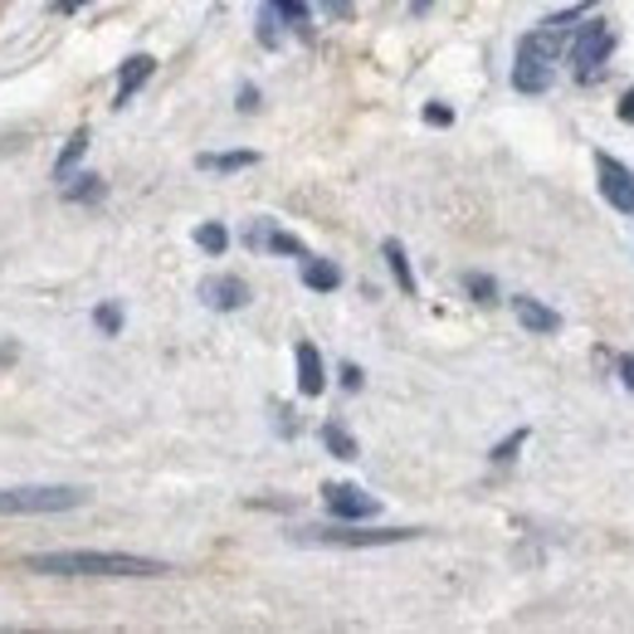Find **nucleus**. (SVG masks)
<instances>
[{
	"instance_id": "f257e3e1",
	"label": "nucleus",
	"mask_w": 634,
	"mask_h": 634,
	"mask_svg": "<svg viewBox=\"0 0 634 634\" xmlns=\"http://www.w3.org/2000/svg\"><path fill=\"white\" fill-rule=\"evenodd\" d=\"M25 571L40 576H172V561L138 551H30Z\"/></svg>"
},
{
	"instance_id": "f03ea898",
	"label": "nucleus",
	"mask_w": 634,
	"mask_h": 634,
	"mask_svg": "<svg viewBox=\"0 0 634 634\" xmlns=\"http://www.w3.org/2000/svg\"><path fill=\"white\" fill-rule=\"evenodd\" d=\"M88 489H69V483H25V489H0V517H50L84 507Z\"/></svg>"
},
{
	"instance_id": "7ed1b4c3",
	"label": "nucleus",
	"mask_w": 634,
	"mask_h": 634,
	"mask_svg": "<svg viewBox=\"0 0 634 634\" xmlns=\"http://www.w3.org/2000/svg\"><path fill=\"white\" fill-rule=\"evenodd\" d=\"M293 537L313 547H395V542H415L420 527H303Z\"/></svg>"
},
{
	"instance_id": "20e7f679",
	"label": "nucleus",
	"mask_w": 634,
	"mask_h": 634,
	"mask_svg": "<svg viewBox=\"0 0 634 634\" xmlns=\"http://www.w3.org/2000/svg\"><path fill=\"white\" fill-rule=\"evenodd\" d=\"M615 44H620V35H615V25H605V20H591V25L581 30V35L571 40V50H566V59H571V69L581 74V78H591L600 64L615 54Z\"/></svg>"
},
{
	"instance_id": "39448f33",
	"label": "nucleus",
	"mask_w": 634,
	"mask_h": 634,
	"mask_svg": "<svg viewBox=\"0 0 634 634\" xmlns=\"http://www.w3.org/2000/svg\"><path fill=\"white\" fill-rule=\"evenodd\" d=\"M323 503H327V513H332L337 523H367V517L381 513L376 498H371L367 489H357V483H327Z\"/></svg>"
},
{
	"instance_id": "423d86ee",
	"label": "nucleus",
	"mask_w": 634,
	"mask_h": 634,
	"mask_svg": "<svg viewBox=\"0 0 634 634\" xmlns=\"http://www.w3.org/2000/svg\"><path fill=\"white\" fill-rule=\"evenodd\" d=\"M595 176H600V196H605L615 210L634 215V172L630 166L615 162L610 152H595Z\"/></svg>"
},
{
	"instance_id": "0eeeda50",
	"label": "nucleus",
	"mask_w": 634,
	"mask_h": 634,
	"mask_svg": "<svg viewBox=\"0 0 634 634\" xmlns=\"http://www.w3.org/2000/svg\"><path fill=\"white\" fill-rule=\"evenodd\" d=\"M200 298H206V308H215V313H240L249 303V283L234 274H215L200 283Z\"/></svg>"
},
{
	"instance_id": "6e6552de",
	"label": "nucleus",
	"mask_w": 634,
	"mask_h": 634,
	"mask_svg": "<svg viewBox=\"0 0 634 634\" xmlns=\"http://www.w3.org/2000/svg\"><path fill=\"white\" fill-rule=\"evenodd\" d=\"M551 84H557V69H551L547 59L517 54V64H513V88H517V94H547Z\"/></svg>"
},
{
	"instance_id": "1a4fd4ad",
	"label": "nucleus",
	"mask_w": 634,
	"mask_h": 634,
	"mask_svg": "<svg viewBox=\"0 0 634 634\" xmlns=\"http://www.w3.org/2000/svg\"><path fill=\"white\" fill-rule=\"evenodd\" d=\"M152 74H156V59H152V54H132V59L118 69V94H112V108H128L132 94H138V88H142Z\"/></svg>"
},
{
	"instance_id": "9d476101",
	"label": "nucleus",
	"mask_w": 634,
	"mask_h": 634,
	"mask_svg": "<svg viewBox=\"0 0 634 634\" xmlns=\"http://www.w3.org/2000/svg\"><path fill=\"white\" fill-rule=\"evenodd\" d=\"M513 313H517V323H523L527 332H537V337L561 332V313H551L547 303H537V298H513Z\"/></svg>"
},
{
	"instance_id": "9b49d317",
	"label": "nucleus",
	"mask_w": 634,
	"mask_h": 634,
	"mask_svg": "<svg viewBox=\"0 0 634 634\" xmlns=\"http://www.w3.org/2000/svg\"><path fill=\"white\" fill-rule=\"evenodd\" d=\"M293 357H298V391L308 395H323V386H327V371H323V357H317V347L313 342H298L293 347Z\"/></svg>"
},
{
	"instance_id": "f8f14e48",
	"label": "nucleus",
	"mask_w": 634,
	"mask_h": 634,
	"mask_svg": "<svg viewBox=\"0 0 634 634\" xmlns=\"http://www.w3.org/2000/svg\"><path fill=\"white\" fill-rule=\"evenodd\" d=\"M196 166H200V172H215V176H230V172H249V166H259V152H200Z\"/></svg>"
},
{
	"instance_id": "ddd939ff",
	"label": "nucleus",
	"mask_w": 634,
	"mask_h": 634,
	"mask_svg": "<svg viewBox=\"0 0 634 634\" xmlns=\"http://www.w3.org/2000/svg\"><path fill=\"white\" fill-rule=\"evenodd\" d=\"M303 283H308L313 293H332V288H342V269L332 264V259H303Z\"/></svg>"
},
{
	"instance_id": "4468645a",
	"label": "nucleus",
	"mask_w": 634,
	"mask_h": 634,
	"mask_svg": "<svg viewBox=\"0 0 634 634\" xmlns=\"http://www.w3.org/2000/svg\"><path fill=\"white\" fill-rule=\"evenodd\" d=\"M381 254H386V264H391L395 283H401V293H415V288H420V283H415V269H411V254H405L401 240H386V244H381Z\"/></svg>"
},
{
	"instance_id": "2eb2a0df",
	"label": "nucleus",
	"mask_w": 634,
	"mask_h": 634,
	"mask_svg": "<svg viewBox=\"0 0 634 634\" xmlns=\"http://www.w3.org/2000/svg\"><path fill=\"white\" fill-rule=\"evenodd\" d=\"M88 152V128H78L69 142H64V152L54 156V181H69L74 176V166H78V156Z\"/></svg>"
},
{
	"instance_id": "dca6fc26",
	"label": "nucleus",
	"mask_w": 634,
	"mask_h": 634,
	"mask_svg": "<svg viewBox=\"0 0 634 634\" xmlns=\"http://www.w3.org/2000/svg\"><path fill=\"white\" fill-rule=\"evenodd\" d=\"M269 6L278 10V20H283V25H293V30H298V35H308V20H313L308 0H269Z\"/></svg>"
},
{
	"instance_id": "f3484780",
	"label": "nucleus",
	"mask_w": 634,
	"mask_h": 634,
	"mask_svg": "<svg viewBox=\"0 0 634 634\" xmlns=\"http://www.w3.org/2000/svg\"><path fill=\"white\" fill-rule=\"evenodd\" d=\"M196 244L206 249V254H225V249H230V230H225L220 220H206V225H196Z\"/></svg>"
},
{
	"instance_id": "a211bd4d",
	"label": "nucleus",
	"mask_w": 634,
	"mask_h": 634,
	"mask_svg": "<svg viewBox=\"0 0 634 634\" xmlns=\"http://www.w3.org/2000/svg\"><path fill=\"white\" fill-rule=\"evenodd\" d=\"M323 445L332 459H357V439L347 435L342 425H323Z\"/></svg>"
},
{
	"instance_id": "6ab92c4d",
	"label": "nucleus",
	"mask_w": 634,
	"mask_h": 634,
	"mask_svg": "<svg viewBox=\"0 0 634 634\" xmlns=\"http://www.w3.org/2000/svg\"><path fill=\"white\" fill-rule=\"evenodd\" d=\"M98 196H103V181H98L94 172L64 181V200H98Z\"/></svg>"
},
{
	"instance_id": "aec40b11",
	"label": "nucleus",
	"mask_w": 634,
	"mask_h": 634,
	"mask_svg": "<svg viewBox=\"0 0 634 634\" xmlns=\"http://www.w3.org/2000/svg\"><path fill=\"white\" fill-rule=\"evenodd\" d=\"M264 240V234H254V244ZM274 254H293V259H308V249H303L298 234H283V230H269V240H264Z\"/></svg>"
},
{
	"instance_id": "412c9836",
	"label": "nucleus",
	"mask_w": 634,
	"mask_h": 634,
	"mask_svg": "<svg viewBox=\"0 0 634 634\" xmlns=\"http://www.w3.org/2000/svg\"><path fill=\"white\" fill-rule=\"evenodd\" d=\"M591 10H595V0H581V6H571V10H557V15H547V20H542V25H547V30H557V35H561V30H571L576 20H586V15H591Z\"/></svg>"
},
{
	"instance_id": "4be33fe9",
	"label": "nucleus",
	"mask_w": 634,
	"mask_h": 634,
	"mask_svg": "<svg viewBox=\"0 0 634 634\" xmlns=\"http://www.w3.org/2000/svg\"><path fill=\"white\" fill-rule=\"evenodd\" d=\"M463 288L473 293V303H498V283L489 274H463Z\"/></svg>"
},
{
	"instance_id": "5701e85b",
	"label": "nucleus",
	"mask_w": 634,
	"mask_h": 634,
	"mask_svg": "<svg viewBox=\"0 0 634 634\" xmlns=\"http://www.w3.org/2000/svg\"><path fill=\"white\" fill-rule=\"evenodd\" d=\"M259 44H264V50H278V10L274 6L259 10Z\"/></svg>"
},
{
	"instance_id": "b1692460",
	"label": "nucleus",
	"mask_w": 634,
	"mask_h": 634,
	"mask_svg": "<svg viewBox=\"0 0 634 634\" xmlns=\"http://www.w3.org/2000/svg\"><path fill=\"white\" fill-rule=\"evenodd\" d=\"M527 435H532V429L523 425V429H513V435H507V439H503V445H493V463H507V459H513V455H517V449H523V445H527Z\"/></svg>"
},
{
	"instance_id": "393cba45",
	"label": "nucleus",
	"mask_w": 634,
	"mask_h": 634,
	"mask_svg": "<svg viewBox=\"0 0 634 634\" xmlns=\"http://www.w3.org/2000/svg\"><path fill=\"white\" fill-rule=\"evenodd\" d=\"M94 323L103 327L108 337H118V332H122V308H118V303H103V308L94 313Z\"/></svg>"
},
{
	"instance_id": "a878e982",
	"label": "nucleus",
	"mask_w": 634,
	"mask_h": 634,
	"mask_svg": "<svg viewBox=\"0 0 634 634\" xmlns=\"http://www.w3.org/2000/svg\"><path fill=\"white\" fill-rule=\"evenodd\" d=\"M425 122H429V128H449V122H455V108H445V103H425Z\"/></svg>"
},
{
	"instance_id": "bb28decb",
	"label": "nucleus",
	"mask_w": 634,
	"mask_h": 634,
	"mask_svg": "<svg viewBox=\"0 0 634 634\" xmlns=\"http://www.w3.org/2000/svg\"><path fill=\"white\" fill-rule=\"evenodd\" d=\"M323 10H327V20H352V0H323Z\"/></svg>"
},
{
	"instance_id": "cd10ccee",
	"label": "nucleus",
	"mask_w": 634,
	"mask_h": 634,
	"mask_svg": "<svg viewBox=\"0 0 634 634\" xmlns=\"http://www.w3.org/2000/svg\"><path fill=\"white\" fill-rule=\"evenodd\" d=\"M342 386H347V391H361V367H352V361H342Z\"/></svg>"
},
{
	"instance_id": "c85d7f7f",
	"label": "nucleus",
	"mask_w": 634,
	"mask_h": 634,
	"mask_svg": "<svg viewBox=\"0 0 634 634\" xmlns=\"http://www.w3.org/2000/svg\"><path fill=\"white\" fill-rule=\"evenodd\" d=\"M615 371H620V381L634 391V357H615Z\"/></svg>"
},
{
	"instance_id": "c756f323",
	"label": "nucleus",
	"mask_w": 634,
	"mask_h": 634,
	"mask_svg": "<svg viewBox=\"0 0 634 634\" xmlns=\"http://www.w3.org/2000/svg\"><path fill=\"white\" fill-rule=\"evenodd\" d=\"M88 0H50V10L54 15H74V10H84Z\"/></svg>"
},
{
	"instance_id": "7c9ffc66",
	"label": "nucleus",
	"mask_w": 634,
	"mask_h": 634,
	"mask_svg": "<svg viewBox=\"0 0 634 634\" xmlns=\"http://www.w3.org/2000/svg\"><path fill=\"white\" fill-rule=\"evenodd\" d=\"M259 108V94L254 88H240V112H254Z\"/></svg>"
},
{
	"instance_id": "2f4dec72",
	"label": "nucleus",
	"mask_w": 634,
	"mask_h": 634,
	"mask_svg": "<svg viewBox=\"0 0 634 634\" xmlns=\"http://www.w3.org/2000/svg\"><path fill=\"white\" fill-rule=\"evenodd\" d=\"M620 118H625V122H634V88H630L625 98H620Z\"/></svg>"
},
{
	"instance_id": "473e14b6",
	"label": "nucleus",
	"mask_w": 634,
	"mask_h": 634,
	"mask_svg": "<svg viewBox=\"0 0 634 634\" xmlns=\"http://www.w3.org/2000/svg\"><path fill=\"white\" fill-rule=\"evenodd\" d=\"M429 6H435V0H411V15H425Z\"/></svg>"
}]
</instances>
